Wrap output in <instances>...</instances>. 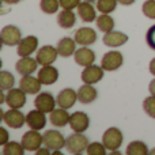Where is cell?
Wrapping results in <instances>:
<instances>
[{
    "label": "cell",
    "instance_id": "cell-39",
    "mask_svg": "<svg viewBox=\"0 0 155 155\" xmlns=\"http://www.w3.org/2000/svg\"><path fill=\"white\" fill-rule=\"evenodd\" d=\"M49 154H51V150H49L48 147H45V148L41 147L40 150L35 151V155H49Z\"/></svg>",
    "mask_w": 155,
    "mask_h": 155
},
{
    "label": "cell",
    "instance_id": "cell-19",
    "mask_svg": "<svg viewBox=\"0 0 155 155\" xmlns=\"http://www.w3.org/2000/svg\"><path fill=\"white\" fill-rule=\"evenodd\" d=\"M128 35L125 33H121V31H116V30H112L109 33H105L104 38V44L109 48H118V46H123L124 44L128 42Z\"/></svg>",
    "mask_w": 155,
    "mask_h": 155
},
{
    "label": "cell",
    "instance_id": "cell-9",
    "mask_svg": "<svg viewBox=\"0 0 155 155\" xmlns=\"http://www.w3.org/2000/svg\"><path fill=\"white\" fill-rule=\"evenodd\" d=\"M105 74V70L101 67V65L97 64H91L87 65V67L83 68L82 74H80V79H82L83 83H87V84H95L99 80H102Z\"/></svg>",
    "mask_w": 155,
    "mask_h": 155
},
{
    "label": "cell",
    "instance_id": "cell-6",
    "mask_svg": "<svg viewBox=\"0 0 155 155\" xmlns=\"http://www.w3.org/2000/svg\"><path fill=\"white\" fill-rule=\"evenodd\" d=\"M124 64V56L118 51H109L102 56L101 67L106 72H113Z\"/></svg>",
    "mask_w": 155,
    "mask_h": 155
},
{
    "label": "cell",
    "instance_id": "cell-5",
    "mask_svg": "<svg viewBox=\"0 0 155 155\" xmlns=\"http://www.w3.org/2000/svg\"><path fill=\"white\" fill-rule=\"evenodd\" d=\"M67 139L63 136V134L56 129H48L44 134V147H48L51 151L61 150L65 147Z\"/></svg>",
    "mask_w": 155,
    "mask_h": 155
},
{
    "label": "cell",
    "instance_id": "cell-29",
    "mask_svg": "<svg viewBox=\"0 0 155 155\" xmlns=\"http://www.w3.org/2000/svg\"><path fill=\"white\" fill-rule=\"evenodd\" d=\"M25 148L22 146V143L15 142V140H11V142H7L4 146H3L2 154L3 155H23L25 154Z\"/></svg>",
    "mask_w": 155,
    "mask_h": 155
},
{
    "label": "cell",
    "instance_id": "cell-12",
    "mask_svg": "<svg viewBox=\"0 0 155 155\" xmlns=\"http://www.w3.org/2000/svg\"><path fill=\"white\" fill-rule=\"evenodd\" d=\"M38 51V38L35 35H27L22 38L21 42L16 46V53L19 57L31 56L34 52Z\"/></svg>",
    "mask_w": 155,
    "mask_h": 155
},
{
    "label": "cell",
    "instance_id": "cell-28",
    "mask_svg": "<svg viewBox=\"0 0 155 155\" xmlns=\"http://www.w3.org/2000/svg\"><path fill=\"white\" fill-rule=\"evenodd\" d=\"M127 155H147L150 154L147 144L142 140H134L127 146Z\"/></svg>",
    "mask_w": 155,
    "mask_h": 155
},
{
    "label": "cell",
    "instance_id": "cell-17",
    "mask_svg": "<svg viewBox=\"0 0 155 155\" xmlns=\"http://www.w3.org/2000/svg\"><path fill=\"white\" fill-rule=\"evenodd\" d=\"M57 101V106L64 107V109H71L75 105V102L78 101V91H75L74 88H63L56 97Z\"/></svg>",
    "mask_w": 155,
    "mask_h": 155
},
{
    "label": "cell",
    "instance_id": "cell-1",
    "mask_svg": "<svg viewBox=\"0 0 155 155\" xmlns=\"http://www.w3.org/2000/svg\"><path fill=\"white\" fill-rule=\"evenodd\" d=\"M88 144H90V142H88V139L84 135L80 134V132H74L72 135H70V136L67 137L65 148H67V151L70 154L79 155V154L86 153Z\"/></svg>",
    "mask_w": 155,
    "mask_h": 155
},
{
    "label": "cell",
    "instance_id": "cell-46",
    "mask_svg": "<svg viewBox=\"0 0 155 155\" xmlns=\"http://www.w3.org/2000/svg\"><path fill=\"white\" fill-rule=\"evenodd\" d=\"M86 2H90V3H94V2H97V0H86Z\"/></svg>",
    "mask_w": 155,
    "mask_h": 155
},
{
    "label": "cell",
    "instance_id": "cell-44",
    "mask_svg": "<svg viewBox=\"0 0 155 155\" xmlns=\"http://www.w3.org/2000/svg\"><path fill=\"white\" fill-rule=\"evenodd\" d=\"M52 154L53 155H63V153L60 150H54V151H52Z\"/></svg>",
    "mask_w": 155,
    "mask_h": 155
},
{
    "label": "cell",
    "instance_id": "cell-27",
    "mask_svg": "<svg viewBox=\"0 0 155 155\" xmlns=\"http://www.w3.org/2000/svg\"><path fill=\"white\" fill-rule=\"evenodd\" d=\"M97 29L101 30L102 33H109L114 29V19L109 15V14H101L97 16L95 19Z\"/></svg>",
    "mask_w": 155,
    "mask_h": 155
},
{
    "label": "cell",
    "instance_id": "cell-26",
    "mask_svg": "<svg viewBox=\"0 0 155 155\" xmlns=\"http://www.w3.org/2000/svg\"><path fill=\"white\" fill-rule=\"evenodd\" d=\"M76 23V15L74 14V10H64L63 8L57 14V25L61 29H72Z\"/></svg>",
    "mask_w": 155,
    "mask_h": 155
},
{
    "label": "cell",
    "instance_id": "cell-43",
    "mask_svg": "<svg viewBox=\"0 0 155 155\" xmlns=\"http://www.w3.org/2000/svg\"><path fill=\"white\" fill-rule=\"evenodd\" d=\"M4 4H10V5H12V4H18L21 0H2Z\"/></svg>",
    "mask_w": 155,
    "mask_h": 155
},
{
    "label": "cell",
    "instance_id": "cell-16",
    "mask_svg": "<svg viewBox=\"0 0 155 155\" xmlns=\"http://www.w3.org/2000/svg\"><path fill=\"white\" fill-rule=\"evenodd\" d=\"M70 127L74 132L83 134L90 127V117L84 112H75L70 117Z\"/></svg>",
    "mask_w": 155,
    "mask_h": 155
},
{
    "label": "cell",
    "instance_id": "cell-15",
    "mask_svg": "<svg viewBox=\"0 0 155 155\" xmlns=\"http://www.w3.org/2000/svg\"><path fill=\"white\" fill-rule=\"evenodd\" d=\"M37 67H38L37 59H33L31 56L21 57V59L16 61V64H15L16 72H18L21 76L33 75V72H35V71H37Z\"/></svg>",
    "mask_w": 155,
    "mask_h": 155
},
{
    "label": "cell",
    "instance_id": "cell-31",
    "mask_svg": "<svg viewBox=\"0 0 155 155\" xmlns=\"http://www.w3.org/2000/svg\"><path fill=\"white\" fill-rule=\"evenodd\" d=\"M15 86V78L8 71H2L0 72V90L8 91Z\"/></svg>",
    "mask_w": 155,
    "mask_h": 155
},
{
    "label": "cell",
    "instance_id": "cell-4",
    "mask_svg": "<svg viewBox=\"0 0 155 155\" xmlns=\"http://www.w3.org/2000/svg\"><path fill=\"white\" fill-rule=\"evenodd\" d=\"M2 112V120L8 128L12 129H19L23 127V124H26V116L21 112V109H10L7 112Z\"/></svg>",
    "mask_w": 155,
    "mask_h": 155
},
{
    "label": "cell",
    "instance_id": "cell-2",
    "mask_svg": "<svg viewBox=\"0 0 155 155\" xmlns=\"http://www.w3.org/2000/svg\"><path fill=\"white\" fill-rule=\"evenodd\" d=\"M124 142V136L123 132L116 127H110L102 135V143L105 144L106 150L109 151H114V150H120L121 144Z\"/></svg>",
    "mask_w": 155,
    "mask_h": 155
},
{
    "label": "cell",
    "instance_id": "cell-21",
    "mask_svg": "<svg viewBox=\"0 0 155 155\" xmlns=\"http://www.w3.org/2000/svg\"><path fill=\"white\" fill-rule=\"evenodd\" d=\"M42 83L40 82L38 78H34L33 75H25L19 80V87L25 91L26 94H38L41 91Z\"/></svg>",
    "mask_w": 155,
    "mask_h": 155
},
{
    "label": "cell",
    "instance_id": "cell-36",
    "mask_svg": "<svg viewBox=\"0 0 155 155\" xmlns=\"http://www.w3.org/2000/svg\"><path fill=\"white\" fill-rule=\"evenodd\" d=\"M146 42L153 51H155V25L148 27L147 33H146Z\"/></svg>",
    "mask_w": 155,
    "mask_h": 155
},
{
    "label": "cell",
    "instance_id": "cell-8",
    "mask_svg": "<svg viewBox=\"0 0 155 155\" xmlns=\"http://www.w3.org/2000/svg\"><path fill=\"white\" fill-rule=\"evenodd\" d=\"M34 106H35V109L49 114L52 110L56 109L57 101L51 93L44 91V93H38L37 97L34 98Z\"/></svg>",
    "mask_w": 155,
    "mask_h": 155
},
{
    "label": "cell",
    "instance_id": "cell-14",
    "mask_svg": "<svg viewBox=\"0 0 155 155\" xmlns=\"http://www.w3.org/2000/svg\"><path fill=\"white\" fill-rule=\"evenodd\" d=\"M26 124L30 129H35V131H41L44 127L46 125V113L41 112L38 109L30 110L26 114Z\"/></svg>",
    "mask_w": 155,
    "mask_h": 155
},
{
    "label": "cell",
    "instance_id": "cell-40",
    "mask_svg": "<svg viewBox=\"0 0 155 155\" xmlns=\"http://www.w3.org/2000/svg\"><path fill=\"white\" fill-rule=\"evenodd\" d=\"M148 71H150L151 75L155 76V57L150 61V64H148Z\"/></svg>",
    "mask_w": 155,
    "mask_h": 155
},
{
    "label": "cell",
    "instance_id": "cell-10",
    "mask_svg": "<svg viewBox=\"0 0 155 155\" xmlns=\"http://www.w3.org/2000/svg\"><path fill=\"white\" fill-rule=\"evenodd\" d=\"M26 95L27 94L21 87H12L5 94V105H8V107H12V109H22L26 105Z\"/></svg>",
    "mask_w": 155,
    "mask_h": 155
},
{
    "label": "cell",
    "instance_id": "cell-24",
    "mask_svg": "<svg viewBox=\"0 0 155 155\" xmlns=\"http://www.w3.org/2000/svg\"><path fill=\"white\" fill-rule=\"evenodd\" d=\"M78 16L82 19L83 22H94L97 19V7H94L93 3L83 0L79 5H78Z\"/></svg>",
    "mask_w": 155,
    "mask_h": 155
},
{
    "label": "cell",
    "instance_id": "cell-34",
    "mask_svg": "<svg viewBox=\"0 0 155 155\" xmlns=\"http://www.w3.org/2000/svg\"><path fill=\"white\" fill-rule=\"evenodd\" d=\"M143 110L151 118H155V97L150 95L143 101Z\"/></svg>",
    "mask_w": 155,
    "mask_h": 155
},
{
    "label": "cell",
    "instance_id": "cell-22",
    "mask_svg": "<svg viewBox=\"0 0 155 155\" xmlns=\"http://www.w3.org/2000/svg\"><path fill=\"white\" fill-rule=\"evenodd\" d=\"M70 117H71V114L67 112V109L60 107V106L49 113V121L56 128H63L67 124H70Z\"/></svg>",
    "mask_w": 155,
    "mask_h": 155
},
{
    "label": "cell",
    "instance_id": "cell-42",
    "mask_svg": "<svg viewBox=\"0 0 155 155\" xmlns=\"http://www.w3.org/2000/svg\"><path fill=\"white\" fill-rule=\"evenodd\" d=\"M118 3H120L121 5H131V4H134L136 0H117Z\"/></svg>",
    "mask_w": 155,
    "mask_h": 155
},
{
    "label": "cell",
    "instance_id": "cell-3",
    "mask_svg": "<svg viewBox=\"0 0 155 155\" xmlns=\"http://www.w3.org/2000/svg\"><path fill=\"white\" fill-rule=\"evenodd\" d=\"M21 143L26 151H29V153H35L37 150H40V148L42 147L44 135H41L40 131L30 129V131L25 132V135L22 136Z\"/></svg>",
    "mask_w": 155,
    "mask_h": 155
},
{
    "label": "cell",
    "instance_id": "cell-20",
    "mask_svg": "<svg viewBox=\"0 0 155 155\" xmlns=\"http://www.w3.org/2000/svg\"><path fill=\"white\" fill-rule=\"evenodd\" d=\"M37 78L44 86H51L56 83L59 79V71L53 65H42L41 70L38 71Z\"/></svg>",
    "mask_w": 155,
    "mask_h": 155
},
{
    "label": "cell",
    "instance_id": "cell-23",
    "mask_svg": "<svg viewBox=\"0 0 155 155\" xmlns=\"http://www.w3.org/2000/svg\"><path fill=\"white\" fill-rule=\"evenodd\" d=\"M98 97V91L94 87V84H87L84 83L83 86H80L78 88V101L83 105H88L91 102H94Z\"/></svg>",
    "mask_w": 155,
    "mask_h": 155
},
{
    "label": "cell",
    "instance_id": "cell-18",
    "mask_svg": "<svg viewBox=\"0 0 155 155\" xmlns=\"http://www.w3.org/2000/svg\"><path fill=\"white\" fill-rule=\"evenodd\" d=\"M75 63L80 67H87V65L94 64L95 61V53L94 51H91L88 46H80L79 49H76L75 54H74Z\"/></svg>",
    "mask_w": 155,
    "mask_h": 155
},
{
    "label": "cell",
    "instance_id": "cell-38",
    "mask_svg": "<svg viewBox=\"0 0 155 155\" xmlns=\"http://www.w3.org/2000/svg\"><path fill=\"white\" fill-rule=\"evenodd\" d=\"M8 137H10V135H8V131L5 128H2V139H0V144H2V147L7 142H10V140H8Z\"/></svg>",
    "mask_w": 155,
    "mask_h": 155
},
{
    "label": "cell",
    "instance_id": "cell-32",
    "mask_svg": "<svg viewBox=\"0 0 155 155\" xmlns=\"http://www.w3.org/2000/svg\"><path fill=\"white\" fill-rule=\"evenodd\" d=\"M118 2L117 0H97V10L101 14H110L116 10Z\"/></svg>",
    "mask_w": 155,
    "mask_h": 155
},
{
    "label": "cell",
    "instance_id": "cell-25",
    "mask_svg": "<svg viewBox=\"0 0 155 155\" xmlns=\"http://www.w3.org/2000/svg\"><path fill=\"white\" fill-rule=\"evenodd\" d=\"M57 52L61 57H71L76 52V41L70 37H64L57 42Z\"/></svg>",
    "mask_w": 155,
    "mask_h": 155
},
{
    "label": "cell",
    "instance_id": "cell-7",
    "mask_svg": "<svg viewBox=\"0 0 155 155\" xmlns=\"http://www.w3.org/2000/svg\"><path fill=\"white\" fill-rule=\"evenodd\" d=\"M0 40L2 44L5 46H18V44L22 40V33L14 25H7L2 29L0 33Z\"/></svg>",
    "mask_w": 155,
    "mask_h": 155
},
{
    "label": "cell",
    "instance_id": "cell-45",
    "mask_svg": "<svg viewBox=\"0 0 155 155\" xmlns=\"http://www.w3.org/2000/svg\"><path fill=\"white\" fill-rule=\"evenodd\" d=\"M150 155H155V148H154V150H151V151H150Z\"/></svg>",
    "mask_w": 155,
    "mask_h": 155
},
{
    "label": "cell",
    "instance_id": "cell-33",
    "mask_svg": "<svg viewBox=\"0 0 155 155\" xmlns=\"http://www.w3.org/2000/svg\"><path fill=\"white\" fill-rule=\"evenodd\" d=\"M86 153L88 155H106V147L102 142H93L88 144Z\"/></svg>",
    "mask_w": 155,
    "mask_h": 155
},
{
    "label": "cell",
    "instance_id": "cell-30",
    "mask_svg": "<svg viewBox=\"0 0 155 155\" xmlns=\"http://www.w3.org/2000/svg\"><path fill=\"white\" fill-rule=\"evenodd\" d=\"M60 5V0H40V8L42 12L52 15V14H56L59 11Z\"/></svg>",
    "mask_w": 155,
    "mask_h": 155
},
{
    "label": "cell",
    "instance_id": "cell-11",
    "mask_svg": "<svg viewBox=\"0 0 155 155\" xmlns=\"http://www.w3.org/2000/svg\"><path fill=\"white\" fill-rule=\"evenodd\" d=\"M57 56H59L57 48H54L52 45H44L37 51L35 59H37L38 64L42 67V65H52L56 61Z\"/></svg>",
    "mask_w": 155,
    "mask_h": 155
},
{
    "label": "cell",
    "instance_id": "cell-35",
    "mask_svg": "<svg viewBox=\"0 0 155 155\" xmlns=\"http://www.w3.org/2000/svg\"><path fill=\"white\" fill-rule=\"evenodd\" d=\"M142 11L148 19H155V0H146L142 5Z\"/></svg>",
    "mask_w": 155,
    "mask_h": 155
},
{
    "label": "cell",
    "instance_id": "cell-37",
    "mask_svg": "<svg viewBox=\"0 0 155 155\" xmlns=\"http://www.w3.org/2000/svg\"><path fill=\"white\" fill-rule=\"evenodd\" d=\"M82 3V0H60V5L64 10H74Z\"/></svg>",
    "mask_w": 155,
    "mask_h": 155
},
{
    "label": "cell",
    "instance_id": "cell-13",
    "mask_svg": "<svg viewBox=\"0 0 155 155\" xmlns=\"http://www.w3.org/2000/svg\"><path fill=\"white\" fill-rule=\"evenodd\" d=\"M74 40L80 46H90L97 41V31L91 27H80L74 34Z\"/></svg>",
    "mask_w": 155,
    "mask_h": 155
},
{
    "label": "cell",
    "instance_id": "cell-41",
    "mask_svg": "<svg viewBox=\"0 0 155 155\" xmlns=\"http://www.w3.org/2000/svg\"><path fill=\"white\" fill-rule=\"evenodd\" d=\"M148 91H150L151 95L155 97V79H153L150 82V84H148Z\"/></svg>",
    "mask_w": 155,
    "mask_h": 155
}]
</instances>
